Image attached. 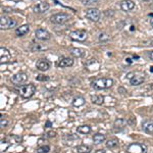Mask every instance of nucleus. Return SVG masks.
Wrapping results in <instances>:
<instances>
[{"label":"nucleus","mask_w":153,"mask_h":153,"mask_svg":"<svg viewBox=\"0 0 153 153\" xmlns=\"http://www.w3.org/2000/svg\"><path fill=\"white\" fill-rule=\"evenodd\" d=\"M113 80L110 78H99L92 82V87L95 90H104L112 87Z\"/></svg>","instance_id":"nucleus-1"},{"label":"nucleus","mask_w":153,"mask_h":153,"mask_svg":"<svg viewBox=\"0 0 153 153\" xmlns=\"http://www.w3.org/2000/svg\"><path fill=\"white\" fill-rule=\"evenodd\" d=\"M35 92H36V86L34 84L23 85L21 86V89H19V94L24 98H30L31 96H33L35 94Z\"/></svg>","instance_id":"nucleus-2"},{"label":"nucleus","mask_w":153,"mask_h":153,"mask_svg":"<svg viewBox=\"0 0 153 153\" xmlns=\"http://www.w3.org/2000/svg\"><path fill=\"white\" fill-rule=\"evenodd\" d=\"M129 153H147V146L143 143H133V144L129 145L128 147Z\"/></svg>","instance_id":"nucleus-3"},{"label":"nucleus","mask_w":153,"mask_h":153,"mask_svg":"<svg viewBox=\"0 0 153 153\" xmlns=\"http://www.w3.org/2000/svg\"><path fill=\"white\" fill-rule=\"evenodd\" d=\"M70 37L74 41L78 42H84L88 37V34L84 30H76V31H72L70 33Z\"/></svg>","instance_id":"nucleus-4"},{"label":"nucleus","mask_w":153,"mask_h":153,"mask_svg":"<svg viewBox=\"0 0 153 153\" xmlns=\"http://www.w3.org/2000/svg\"><path fill=\"white\" fill-rule=\"evenodd\" d=\"M17 26V21L11 17H1L0 19V28L1 30H8L11 28H15Z\"/></svg>","instance_id":"nucleus-5"},{"label":"nucleus","mask_w":153,"mask_h":153,"mask_svg":"<svg viewBox=\"0 0 153 153\" xmlns=\"http://www.w3.org/2000/svg\"><path fill=\"white\" fill-rule=\"evenodd\" d=\"M28 80V76L25 72H17V74H13V78L10 79L11 83L15 86H22L23 84H25Z\"/></svg>","instance_id":"nucleus-6"},{"label":"nucleus","mask_w":153,"mask_h":153,"mask_svg":"<svg viewBox=\"0 0 153 153\" xmlns=\"http://www.w3.org/2000/svg\"><path fill=\"white\" fill-rule=\"evenodd\" d=\"M68 19H70V15L64 13H56V15H53L51 17V22L56 24V25H63V24L67 23Z\"/></svg>","instance_id":"nucleus-7"},{"label":"nucleus","mask_w":153,"mask_h":153,"mask_svg":"<svg viewBox=\"0 0 153 153\" xmlns=\"http://www.w3.org/2000/svg\"><path fill=\"white\" fill-rule=\"evenodd\" d=\"M100 11L97 8H89L86 10V17L91 22H98L100 19Z\"/></svg>","instance_id":"nucleus-8"},{"label":"nucleus","mask_w":153,"mask_h":153,"mask_svg":"<svg viewBox=\"0 0 153 153\" xmlns=\"http://www.w3.org/2000/svg\"><path fill=\"white\" fill-rule=\"evenodd\" d=\"M35 36L37 39L42 40V41H47L51 38V34L47 31V30L43 29V28H39V29L36 30Z\"/></svg>","instance_id":"nucleus-9"},{"label":"nucleus","mask_w":153,"mask_h":153,"mask_svg":"<svg viewBox=\"0 0 153 153\" xmlns=\"http://www.w3.org/2000/svg\"><path fill=\"white\" fill-rule=\"evenodd\" d=\"M49 9V4L47 2H40L38 4L34 5L33 11L36 13H43Z\"/></svg>","instance_id":"nucleus-10"},{"label":"nucleus","mask_w":153,"mask_h":153,"mask_svg":"<svg viewBox=\"0 0 153 153\" xmlns=\"http://www.w3.org/2000/svg\"><path fill=\"white\" fill-rule=\"evenodd\" d=\"M74 64V60L70 57H62L58 60L57 62V66L61 68H65V67H70Z\"/></svg>","instance_id":"nucleus-11"},{"label":"nucleus","mask_w":153,"mask_h":153,"mask_svg":"<svg viewBox=\"0 0 153 153\" xmlns=\"http://www.w3.org/2000/svg\"><path fill=\"white\" fill-rule=\"evenodd\" d=\"M135 7V3L133 2V0H124L120 2V8L124 11H131L133 10Z\"/></svg>","instance_id":"nucleus-12"},{"label":"nucleus","mask_w":153,"mask_h":153,"mask_svg":"<svg viewBox=\"0 0 153 153\" xmlns=\"http://www.w3.org/2000/svg\"><path fill=\"white\" fill-rule=\"evenodd\" d=\"M37 68L39 70H42V72H45V70H48L50 68V63L48 60L46 59H40L37 61V64H36Z\"/></svg>","instance_id":"nucleus-13"},{"label":"nucleus","mask_w":153,"mask_h":153,"mask_svg":"<svg viewBox=\"0 0 153 153\" xmlns=\"http://www.w3.org/2000/svg\"><path fill=\"white\" fill-rule=\"evenodd\" d=\"M0 56H1V63L3 62H7L10 59V52L4 47L0 48Z\"/></svg>","instance_id":"nucleus-14"},{"label":"nucleus","mask_w":153,"mask_h":153,"mask_svg":"<svg viewBox=\"0 0 153 153\" xmlns=\"http://www.w3.org/2000/svg\"><path fill=\"white\" fill-rule=\"evenodd\" d=\"M142 129L147 134H152L153 133V120H146L142 124Z\"/></svg>","instance_id":"nucleus-15"},{"label":"nucleus","mask_w":153,"mask_h":153,"mask_svg":"<svg viewBox=\"0 0 153 153\" xmlns=\"http://www.w3.org/2000/svg\"><path fill=\"white\" fill-rule=\"evenodd\" d=\"M29 32H30V26L29 25H23V26H21V27L17 28V29L15 30V34H17L19 37L27 35Z\"/></svg>","instance_id":"nucleus-16"},{"label":"nucleus","mask_w":153,"mask_h":153,"mask_svg":"<svg viewBox=\"0 0 153 153\" xmlns=\"http://www.w3.org/2000/svg\"><path fill=\"white\" fill-rule=\"evenodd\" d=\"M70 54L74 57L81 58L85 55V50L81 49V48H72L70 49Z\"/></svg>","instance_id":"nucleus-17"},{"label":"nucleus","mask_w":153,"mask_h":153,"mask_svg":"<svg viewBox=\"0 0 153 153\" xmlns=\"http://www.w3.org/2000/svg\"><path fill=\"white\" fill-rule=\"evenodd\" d=\"M127 124H128V122H127L124 118H118V120H115V122H114V129H116V130H122V129H124V127H126Z\"/></svg>","instance_id":"nucleus-18"},{"label":"nucleus","mask_w":153,"mask_h":153,"mask_svg":"<svg viewBox=\"0 0 153 153\" xmlns=\"http://www.w3.org/2000/svg\"><path fill=\"white\" fill-rule=\"evenodd\" d=\"M131 85L133 86H139L141 84L144 83V78L143 76H134L132 79L130 80Z\"/></svg>","instance_id":"nucleus-19"},{"label":"nucleus","mask_w":153,"mask_h":153,"mask_svg":"<svg viewBox=\"0 0 153 153\" xmlns=\"http://www.w3.org/2000/svg\"><path fill=\"white\" fill-rule=\"evenodd\" d=\"M76 131H78V133L83 135L89 134L91 132V127L88 126V124H82V126H79L76 128Z\"/></svg>","instance_id":"nucleus-20"},{"label":"nucleus","mask_w":153,"mask_h":153,"mask_svg":"<svg viewBox=\"0 0 153 153\" xmlns=\"http://www.w3.org/2000/svg\"><path fill=\"white\" fill-rule=\"evenodd\" d=\"M91 152V147L87 145H79L76 147V153H90Z\"/></svg>","instance_id":"nucleus-21"},{"label":"nucleus","mask_w":153,"mask_h":153,"mask_svg":"<svg viewBox=\"0 0 153 153\" xmlns=\"http://www.w3.org/2000/svg\"><path fill=\"white\" fill-rule=\"evenodd\" d=\"M91 101L94 104H97V105H101L104 103V97L102 95H94L91 97Z\"/></svg>","instance_id":"nucleus-22"},{"label":"nucleus","mask_w":153,"mask_h":153,"mask_svg":"<svg viewBox=\"0 0 153 153\" xmlns=\"http://www.w3.org/2000/svg\"><path fill=\"white\" fill-rule=\"evenodd\" d=\"M104 140H105V135L101 134V133H97V134H95L93 136V141L95 144H100V143H102Z\"/></svg>","instance_id":"nucleus-23"},{"label":"nucleus","mask_w":153,"mask_h":153,"mask_svg":"<svg viewBox=\"0 0 153 153\" xmlns=\"http://www.w3.org/2000/svg\"><path fill=\"white\" fill-rule=\"evenodd\" d=\"M84 104H85V99L83 97H81V96H78V97H76L72 100V105L74 107H80V106L84 105Z\"/></svg>","instance_id":"nucleus-24"},{"label":"nucleus","mask_w":153,"mask_h":153,"mask_svg":"<svg viewBox=\"0 0 153 153\" xmlns=\"http://www.w3.org/2000/svg\"><path fill=\"white\" fill-rule=\"evenodd\" d=\"M30 49H31V51H33V52H40V51H43V50H46L47 49V47L42 46L41 44H33Z\"/></svg>","instance_id":"nucleus-25"},{"label":"nucleus","mask_w":153,"mask_h":153,"mask_svg":"<svg viewBox=\"0 0 153 153\" xmlns=\"http://www.w3.org/2000/svg\"><path fill=\"white\" fill-rule=\"evenodd\" d=\"M118 139H109V140L106 142V147L110 149H113L115 147H118Z\"/></svg>","instance_id":"nucleus-26"},{"label":"nucleus","mask_w":153,"mask_h":153,"mask_svg":"<svg viewBox=\"0 0 153 153\" xmlns=\"http://www.w3.org/2000/svg\"><path fill=\"white\" fill-rule=\"evenodd\" d=\"M98 39H99V41L101 42V43H106V42H108V41H110V36L108 35V34H106V33H101L99 35V37H98Z\"/></svg>","instance_id":"nucleus-27"},{"label":"nucleus","mask_w":153,"mask_h":153,"mask_svg":"<svg viewBox=\"0 0 153 153\" xmlns=\"http://www.w3.org/2000/svg\"><path fill=\"white\" fill-rule=\"evenodd\" d=\"M99 2L100 0H82V3H83L84 5H87V6L99 4Z\"/></svg>","instance_id":"nucleus-28"},{"label":"nucleus","mask_w":153,"mask_h":153,"mask_svg":"<svg viewBox=\"0 0 153 153\" xmlns=\"http://www.w3.org/2000/svg\"><path fill=\"white\" fill-rule=\"evenodd\" d=\"M50 151V147L48 145H44V146H40L37 149V153H48Z\"/></svg>","instance_id":"nucleus-29"},{"label":"nucleus","mask_w":153,"mask_h":153,"mask_svg":"<svg viewBox=\"0 0 153 153\" xmlns=\"http://www.w3.org/2000/svg\"><path fill=\"white\" fill-rule=\"evenodd\" d=\"M36 80L40 82H48L49 81V76H44V74H39V76H36Z\"/></svg>","instance_id":"nucleus-30"},{"label":"nucleus","mask_w":153,"mask_h":153,"mask_svg":"<svg viewBox=\"0 0 153 153\" xmlns=\"http://www.w3.org/2000/svg\"><path fill=\"white\" fill-rule=\"evenodd\" d=\"M4 115H1V118H0V122H1V128H4V127H7L8 124V120H5Z\"/></svg>","instance_id":"nucleus-31"},{"label":"nucleus","mask_w":153,"mask_h":153,"mask_svg":"<svg viewBox=\"0 0 153 153\" xmlns=\"http://www.w3.org/2000/svg\"><path fill=\"white\" fill-rule=\"evenodd\" d=\"M55 136H56L55 132H48L47 135H46V137H47V138H52V137H55Z\"/></svg>","instance_id":"nucleus-32"},{"label":"nucleus","mask_w":153,"mask_h":153,"mask_svg":"<svg viewBox=\"0 0 153 153\" xmlns=\"http://www.w3.org/2000/svg\"><path fill=\"white\" fill-rule=\"evenodd\" d=\"M147 54H148V57L150 58L151 60H153V51H148Z\"/></svg>","instance_id":"nucleus-33"},{"label":"nucleus","mask_w":153,"mask_h":153,"mask_svg":"<svg viewBox=\"0 0 153 153\" xmlns=\"http://www.w3.org/2000/svg\"><path fill=\"white\" fill-rule=\"evenodd\" d=\"M135 74H134V72H130V74H128V76H127V78H128V79H132L133 76H134Z\"/></svg>","instance_id":"nucleus-34"},{"label":"nucleus","mask_w":153,"mask_h":153,"mask_svg":"<svg viewBox=\"0 0 153 153\" xmlns=\"http://www.w3.org/2000/svg\"><path fill=\"white\" fill-rule=\"evenodd\" d=\"M45 127H47V128H50V127H51V122H49V120H48V122L45 124Z\"/></svg>","instance_id":"nucleus-35"},{"label":"nucleus","mask_w":153,"mask_h":153,"mask_svg":"<svg viewBox=\"0 0 153 153\" xmlns=\"http://www.w3.org/2000/svg\"><path fill=\"white\" fill-rule=\"evenodd\" d=\"M96 153H105V151H104L103 149H99L98 151H96Z\"/></svg>","instance_id":"nucleus-36"},{"label":"nucleus","mask_w":153,"mask_h":153,"mask_svg":"<svg viewBox=\"0 0 153 153\" xmlns=\"http://www.w3.org/2000/svg\"><path fill=\"white\" fill-rule=\"evenodd\" d=\"M126 60H127V61H128V62H129V63H132V59H131V58H130V57H129V58H127V59H126Z\"/></svg>","instance_id":"nucleus-37"},{"label":"nucleus","mask_w":153,"mask_h":153,"mask_svg":"<svg viewBox=\"0 0 153 153\" xmlns=\"http://www.w3.org/2000/svg\"><path fill=\"white\" fill-rule=\"evenodd\" d=\"M150 25H151V27L153 28V17L151 19V21H150Z\"/></svg>","instance_id":"nucleus-38"},{"label":"nucleus","mask_w":153,"mask_h":153,"mask_svg":"<svg viewBox=\"0 0 153 153\" xmlns=\"http://www.w3.org/2000/svg\"><path fill=\"white\" fill-rule=\"evenodd\" d=\"M150 72H153V66H150Z\"/></svg>","instance_id":"nucleus-39"},{"label":"nucleus","mask_w":153,"mask_h":153,"mask_svg":"<svg viewBox=\"0 0 153 153\" xmlns=\"http://www.w3.org/2000/svg\"><path fill=\"white\" fill-rule=\"evenodd\" d=\"M150 43H151V45H152V46H153V38H152V39H151V40H150Z\"/></svg>","instance_id":"nucleus-40"},{"label":"nucleus","mask_w":153,"mask_h":153,"mask_svg":"<svg viewBox=\"0 0 153 153\" xmlns=\"http://www.w3.org/2000/svg\"><path fill=\"white\" fill-rule=\"evenodd\" d=\"M141 1H144V2H147V1H150V0H141Z\"/></svg>","instance_id":"nucleus-41"},{"label":"nucleus","mask_w":153,"mask_h":153,"mask_svg":"<svg viewBox=\"0 0 153 153\" xmlns=\"http://www.w3.org/2000/svg\"><path fill=\"white\" fill-rule=\"evenodd\" d=\"M13 1H15V2H17V1H19V0H13Z\"/></svg>","instance_id":"nucleus-42"}]
</instances>
